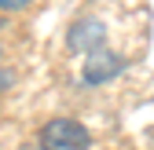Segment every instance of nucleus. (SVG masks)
Masks as SVG:
<instances>
[{"label":"nucleus","instance_id":"obj_3","mask_svg":"<svg viewBox=\"0 0 154 150\" xmlns=\"http://www.w3.org/2000/svg\"><path fill=\"white\" fill-rule=\"evenodd\" d=\"M99 40H103V26H95V22H81V26H77V33L70 37V44H73V48L99 44Z\"/></svg>","mask_w":154,"mask_h":150},{"label":"nucleus","instance_id":"obj_4","mask_svg":"<svg viewBox=\"0 0 154 150\" xmlns=\"http://www.w3.org/2000/svg\"><path fill=\"white\" fill-rule=\"evenodd\" d=\"M33 0H0V11H26Z\"/></svg>","mask_w":154,"mask_h":150},{"label":"nucleus","instance_id":"obj_1","mask_svg":"<svg viewBox=\"0 0 154 150\" xmlns=\"http://www.w3.org/2000/svg\"><path fill=\"white\" fill-rule=\"evenodd\" d=\"M37 146L41 150H92V136L77 117H51L37 136Z\"/></svg>","mask_w":154,"mask_h":150},{"label":"nucleus","instance_id":"obj_2","mask_svg":"<svg viewBox=\"0 0 154 150\" xmlns=\"http://www.w3.org/2000/svg\"><path fill=\"white\" fill-rule=\"evenodd\" d=\"M118 70H121V59H118V55H106V51L99 55V51H92L85 77H88V81H106V77H114Z\"/></svg>","mask_w":154,"mask_h":150}]
</instances>
